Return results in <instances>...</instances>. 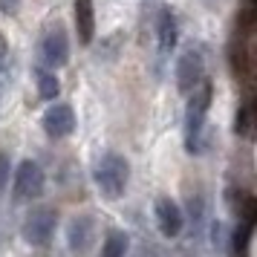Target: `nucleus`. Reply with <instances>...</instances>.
<instances>
[{
  "instance_id": "5",
  "label": "nucleus",
  "mask_w": 257,
  "mask_h": 257,
  "mask_svg": "<svg viewBox=\"0 0 257 257\" xmlns=\"http://www.w3.org/2000/svg\"><path fill=\"white\" fill-rule=\"evenodd\" d=\"M205 61L199 55V49H185L179 61H176V87H179V93L188 95L194 93L199 87V81L205 78Z\"/></svg>"
},
{
  "instance_id": "11",
  "label": "nucleus",
  "mask_w": 257,
  "mask_h": 257,
  "mask_svg": "<svg viewBox=\"0 0 257 257\" xmlns=\"http://www.w3.org/2000/svg\"><path fill=\"white\" fill-rule=\"evenodd\" d=\"M75 29H78L81 44H93V32H95L93 0H75Z\"/></svg>"
},
{
  "instance_id": "8",
  "label": "nucleus",
  "mask_w": 257,
  "mask_h": 257,
  "mask_svg": "<svg viewBox=\"0 0 257 257\" xmlns=\"http://www.w3.org/2000/svg\"><path fill=\"white\" fill-rule=\"evenodd\" d=\"M153 214H156V225H159V231H162L165 237H179V234H182L185 217H182V208H179L171 197H159L156 199Z\"/></svg>"
},
{
  "instance_id": "9",
  "label": "nucleus",
  "mask_w": 257,
  "mask_h": 257,
  "mask_svg": "<svg viewBox=\"0 0 257 257\" xmlns=\"http://www.w3.org/2000/svg\"><path fill=\"white\" fill-rule=\"evenodd\" d=\"M41 124L47 130V136L64 139V136H70L72 130H75V110H72L70 104H52L47 113H44Z\"/></svg>"
},
{
  "instance_id": "4",
  "label": "nucleus",
  "mask_w": 257,
  "mask_h": 257,
  "mask_svg": "<svg viewBox=\"0 0 257 257\" xmlns=\"http://www.w3.org/2000/svg\"><path fill=\"white\" fill-rule=\"evenodd\" d=\"M44 191V171L32 159H24L15 171V202H29L38 199Z\"/></svg>"
},
{
  "instance_id": "3",
  "label": "nucleus",
  "mask_w": 257,
  "mask_h": 257,
  "mask_svg": "<svg viewBox=\"0 0 257 257\" xmlns=\"http://www.w3.org/2000/svg\"><path fill=\"white\" fill-rule=\"evenodd\" d=\"M55 225H58V214L55 208H47V205H38V208L26 211L24 222H21V237H24L29 245H49L52 234H55Z\"/></svg>"
},
{
  "instance_id": "17",
  "label": "nucleus",
  "mask_w": 257,
  "mask_h": 257,
  "mask_svg": "<svg viewBox=\"0 0 257 257\" xmlns=\"http://www.w3.org/2000/svg\"><path fill=\"white\" fill-rule=\"evenodd\" d=\"M6 58V41H3V35H0V61Z\"/></svg>"
},
{
  "instance_id": "18",
  "label": "nucleus",
  "mask_w": 257,
  "mask_h": 257,
  "mask_svg": "<svg viewBox=\"0 0 257 257\" xmlns=\"http://www.w3.org/2000/svg\"><path fill=\"white\" fill-rule=\"evenodd\" d=\"M248 9H251V12H257V0H248Z\"/></svg>"
},
{
  "instance_id": "7",
  "label": "nucleus",
  "mask_w": 257,
  "mask_h": 257,
  "mask_svg": "<svg viewBox=\"0 0 257 257\" xmlns=\"http://www.w3.org/2000/svg\"><path fill=\"white\" fill-rule=\"evenodd\" d=\"M38 55L41 61L47 64L49 70H58L67 64L70 58V47H67V35H64V29H52L47 35L41 38V44H38Z\"/></svg>"
},
{
  "instance_id": "13",
  "label": "nucleus",
  "mask_w": 257,
  "mask_h": 257,
  "mask_svg": "<svg viewBox=\"0 0 257 257\" xmlns=\"http://www.w3.org/2000/svg\"><path fill=\"white\" fill-rule=\"evenodd\" d=\"M254 127H257V107L243 104L237 110V118H234V133H237V136H251Z\"/></svg>"
},
{
  "instance_id": "16",
  "label": "nucleus",
  "mask_w": 257,
  "mask_h": 257,
  "mask_svg": "<svg viewBox=\"0 0 257 257\" xmlns=\"http://www.w3.org/2000/svg\"><path fill=\"white\" fill-rule=\"evenodd\" d=\"M3 9L6 12H15V0H3Z\"/></svg>"
},
{
  "instance_id": "1",
  "label": "nucleus",
  "mask_w": 257,
  "mask_h": 257,
  "mask_svg": "<svg viewBox=\"0 0 257 257\" xmlns=\"http://www.w3.org/2000/svg\"><path fill=\"white\" fill-rule=\"evenodd\" d=\"M211 98H214V84L199 81L194 93H188V110H185V148L188 153L202 151V130H205V116H208Z\"/></svg>"
},
{
  "instance_id": "12",
  "label": "nucleus",
  "mask_w": 257,
  "mask_h": 257,
  "mask_svg": "<svg viewBox=\"0 0 257 257\" xmlns=\"http://www.w3.org/2000/svg\"><path fill=\"white\" fill-rule=\"evenodd\" d=\"M130 248V237L127 231L121 228H110L104 237V245H101V257H124Z\"/></svg>"
},
{
  "instance_id": "10",
  "label": "nucleus",
  "mask_w": 257,
  "mask_h": 257,
  "mask_svg": "<svg viewBox=\"0 0 257 257\" xmlns=\"http://www.w3.org/2000/svg\"><path fill=\"white\" fill-rule=\"evenodd\" d=\"M156 41H159L162 52H174L176 41H179V24H176L174 9H168V6H162L159 18H156Z\"/></svg>"
},
{
  "instance_id": "15",
  "label": "nucleus",
  "mask_w": 257,
  "mask_h": 257,
  "mask_svg": "<svg viewBox=\"0 0 257 257\" xmlns=\"http://www.w3.org/2000/svg\"><path fill=\"white\" fill-rule=\"evenodd\" d=\"M9 176H12V162H9L6 153H0V194L6 191V185H9Z\"/></svg>"
},
{
  "instance_id": "6",
  "label": "nucleus",
  "mask_w": 257,
  "mask_h": 257,
  "mask_svg": "<svg viewBox=\"0 0 257 257\" xmlns=\"http://www.w3.org/2000/svg\"><path fill=\"white\" fill-rule=\"evenodd\" d=\"M93 237H95V220L90 214H78L72 217L67 225V248L72 251V257H87L93 248Z\"/></svg>"
},
{
  "instance_id": "2",
  "label": "nucleus",
  "mask_w": 257,
  "mask_h": 257,
  "mask_svg": "<svg viewBox=\"0 0 257 257\" xmlns=\"http://www.w3.org/2000/svg\"><path fill=\"white\" fill-rule=\"evenodd\" d=\"M130 182V165L121 153H104L95 165V185L107 199L124 197Z\"/></svg>"
},
{
  "instance_id": "14",
  "label": "nucleus",
  "mask_w": 257,
  "mask_h": 257,
  "mask_svg": "<svg viewBox=\"0 0 257 257\" xmlns=\"http://www.w3.org/2000/svg\"><path fill=\"white\" fill-rule=\"evenodd\" d=\"M38 93H41V98H55V95L61 93V84H58V78H55L52 72L38 70Z\"/></svg>"
}]
</instances>
